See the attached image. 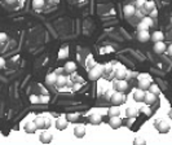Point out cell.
Returning a JSON list of instances; mask_svg holds the SVG:
<instances>
[{"label":"cell","mask_w":172,"mask_h":145,"mask_svg":"<svg viewBox=\"0 0 172 145\" xmlns=\"http://www.w3.org/2000/svg\"><path fill=\"white\" fill-rule=\"evenodd\" d=\"M104 72H105V66H102V65H96V66H93L89 70L88 78L91 79V81H97V79L101 77Z\"/></svg>","instance_id":"6da1fadb"},{"label":"cell","mask_w":172,"mask_h":145,"mask_svg":"<svg viewBox=\"0 0 172 145\" xmlns=\"http://www.w3.org/2000/svg\"><path fill=\"white\" fill-rule=\"evenodd\" d=\"M35 123H37L38 128H48L51 126V121L45 117H37L35 118Z\"/></svg>","instance_id":"7a4b0ae2"},{"label":"cell","mask_w":172,"mask_h":145,"mask_svg":"<svg viewBox=\"0 0 172 145\" xmlns=\"http://www.w3.org/2000/svg\"><path fill=\"white\" fill-rule=\"evenodd\" d=\"M111 103H113V105H118V106L122 105V104L124 103V95L120 91H117L111 96Z\"/></svg>","instance_id":"3957f363"},{"label":"cell","mask_w":172,"mask_h":145,"mask_svg":"<svg viewBox=\"0 0 172 145\" xmlns=\"http://www.w3.org/2000/svg\"><path fill=\"white\" fill-rule=\"evenodd\" d=\"M113 87L115 88V91H120V92H124L128 88V83L124 81V79H118L113 83Z\"/></svg>","instance_id":"277c9868"},{"label":"cell","mask_w":172,"mask_h":145,"mask_svg":"<svg viewBox=\"0 0 172 145\" xmlns=\"http://www.w3.org/2000/svg\"><path fill=\"white\" fill-rule=\"evenodd\" d=\"M67 123H69V119L65 118V117H60V118H57V121H56V128H57V130H60V131H63V130H66Z\"/></svg>","instance_id":"5b68a950"},{"label":"cell","mask_w":172,"mask_h":145,"mask_svg":"<svg viewBox=\"0 0 172 145\" xmlns=\"http://www.w3.org/2000/svg\"><path fill=\"white\" fill-rule=\"evenodd\" d=\"M123 13H124L126 18H131L133 14H136V8L131 4H127V5L123 7Z\"/></svg>","instance_id":"8992f818"},{"label":"cell","mask_w":172,"mask_h":145,"mask_svg":"<svg viewBox=\"0 0 172 145\" xmlns=\"http://www.w3.org/2000/svg\"><path fill=\"white\" fill-rule=\"evenodd\" d=\"M154 52L155 53H164L167 51V46L163 43V40H161V42H155L154 43Z\"/></svg>","instance_id":"52a82bcc"},{"label":"cell","mask_w":172,"mask_h":145,"mask_svg":"<svg viewBox=\"0 0 172 145\" xmlns=\"http://www.w3.org/2000/svg\"><path fill=\"white\" fill-rule=\"evenodd\" d=\"M137 39L140 42H142V43H145L149 39H152V35L149 34V30H139V33H137Z\"/></svg>","instance_id":"ba28073f"},{"label":"cell","mask_w":172,"mask_h":145,"mask_svg":"<svg viewBox=\"0 0 172 145\" xmlns=\"http://www.w3.org/2000/svg\"><path fill=\"white\" fill-rule=\"evenodd\" d=\"M109 125L111 128L117 130L122 126V119L119 118V115H114V117H110V121H109Z\"/></svg>","instance_id":"9c48e42d"},{"label":"cell","mask_w":172,"mask_h":145,"mask_svg":"<svg viewBox=\"0 0 172 145\" xmlns=\"http://www.w3.org/2000/svg\"><path fill=\"white\" fill-rule=\"evenodd\" d=\"M74 135L78 137V139H82V137L85 135V126L84 125H76L74 127Z\"/></svg>","instance_id":"30bf717a"},{"label":"cell","mask_w":172,"mask_h":145,"mask_svg":"<svg viewBox=\"0 0 172 145\" xmlns=\"http://www.w3.org/2000/svg\"><path fill=\"white\" fill-rule=\"evenodd\" d=\"M144 101H145L146 105H153L155 101H157V95H155V93H153L152 91H149V92H146Z\"/></svg>","instance_id":"8fae6325"},{"label":"cell","mask_w":172,"mask_h":145,"mask_svg":"<svg viewBox=\"0 0 172 145\" xmlns=\"http://www.w3.org/2000/svg\"><path fill=\"white\" fill-rule=\"evenodd\" d=\"M157 130H158L159 132H167L170 130V123L167 121H161L157 123Z\"/></svg>","instance_id":"7c38bea8"},{"label":"cell","mask_w":172,"mask_h":145,"mask_svg":"<svg viewBox=\"0 0 172 145\" xmlns=\"http://www.w3.org/2000/svg\"><path fill=\"white\" fill-rule=\"evenodd\" d=\"M145 95H146L145 90L139 88V90H136V91H135V93H133V99H135L136 101H144Z\"/></svg>","instance_id":"4fadbf2b"},{"label":"cell","mask_w":172,"mask_h":145,"mask_svg":"<svg viewBox=\"0 0 172 145\" xmlns=\"http://www.w3.org/2000/svg\"><path fill=\"white\" fill-rule=\"evenodd\" d=\"M38 130V126H37V123H35V121L34 122H28V123H26V126H25V131L27 132V134H34L35 131Z\"/></svg>","instance_id":"5bb4252c"},{"label":"cell","mask_w":172,"mask_h":145,"mask_svg":"<svg viewBox=\"0 0 172 145\" xmlns=\"http://www.w3.org/2000/svg\"><path fill=\"white\" fill-rule=\"evenodd\" d=\"M150 81L152 79H141L139 81V88H142V90H149L150 88Z\"/></svg>","instance_id":"9a60e30c"},{"label":"cell","mask_w":172,"mask_h":145,"mask_svg":"<svg viewBox=\"0 0 172 145\" xmlns=\"http://www.w3.org/2000/svg\"><path fill=\"white\" fill-rule=\"evenodd\" d=\"M115 75H117V79H124L128 75V72H127V70L123 66H120V68L117 69V74Z\"/></svg>","instance_id":"2e32d148"},{"label":"cell","mask_w":172,"mask_h":145,"mask_svg":"<svg viewBox=\"0 0 172 145\" xmlns=\"http://www.w3.org/2000/svg\"><path fill=\"white\" fill-rule=\"evenodd\" d=\"M126 114H127V117L133 118V117H137V115H139V110L136 108H133V106H130L126 110Z\"/></svg>","instance_id":"e0dca14e"},{"label":"cell","mask_w":172,"mask_h":145,"mask_svg":"<svg viewBox=\"0 0 172 145\" xmlns=\"http://www.w3.org/2000/svg\"><path fill=\"white\" fill-rule=\"evenodd\" d=\"M89 121L93 123V125H98V123H101L102 121V117L97 113H93L92 115H89Z\"/></svg>","instance_id":"ac0fdd59"},{"label":"cell","mask_w":172,"mask_h":145,"mask_svg":"<svg viewBox=\"0 0 172 145\" xmlns=\"http://www.w3.org/2000/svg\"><path fill=\"white\" fill-rule=\"evenodd\" d=\"M40 141L41 143H45V144L51 143L52 141V135L49 134V132H41L40 134Z\"/></svg>","instance_id":"d6986e66"},{"label":"cell","mask_w":172,"mask_h":145,"mask_svg":"<svg viewBox=\"0 0 172 145\" xmlns=\"http://www.w3.org/2000/svg\"><path fill=\"white\" fill-rule=\"evenodd\" d=\"M63 69H65L66 72H70V74H71V72H74L76 70V65L73 61H69V62H66V65H65V68H63Z\"/></svg>","instance_id":"ffe728a7"},{"label":"cell","mask_w":172,"mask_h":145,"mask_svg":"<svg viewBox=\"0 0 172 145\" xmlns=\"http://www.w3.org/2000/svg\"><path fill=\"white\" fill-rule=\"evenodd\" d=\"M57 78H58V75H56V74H48L45 78V82H47V84L53 86L57 83Z\"/></svg>","instance_id":"44dd1931"},{"label":"cell","mask_w":172,"mask_h":145,"mask_svg":"<svg viewBox=\"0 0 172 145\" xmlns=\"http://www.w3.org/2000/svg\"><path fill=\"white\" fill-rule=\"evenodd\" d=\"M164 39V34L162 33V31H155V33H153V35H152V40L155 43V42H161V40H163Z\"/></svg>","instance_id":"7402d4cb"},{"label":"cell","mask_w":172,"mask_h":145,"mask_svg":"<svg viewBox=\"0 0 172 145\" xmlns=\"http://www.w3.org/2000/svg\"><path fill=\"white\" fill-rule=\"evenodd\" d=\"M44 4H45V0H32V8H35V9L43 8Z\"/></svg>","instance_id":"603a6c76"},{"label":"cell","mask_w":172,"mask_h":145,"mask_svg":"<svg viewBox=\"0 0 172 145\" xmlns=\"http://www.w3.org/2000/svg\"><path fill=\"white\" fill-rule=\"evenodd\" d=\"M67 83V78L65 75H58V78H57V86L58 87H63V86H66Z\"/></svg>","instance_id":"cb8c5ba5"},{"label":"cell","mask_w":172,"mask_h":145,"mask_svg":"<svg viewBox=\"0 0 172 145\" xmlns=\"http://www.w3.org/2000/svg\"><path fill=\"white\" fill-rule=\"evenodd\" d=\"M145 9H146V12H152V11H154L155 9V3L153 2V0H146V3H145Z\"/></svg>","instance_id":"d4e9b609"},{"label":"cell","mask_w":172,"mask_h":145,"mask_svg":"<svg viewBox=\"0 0 172 145\" xmlns=\"http://www.w3.org/2000/svg\"><path fill=\"white\" fill-rule=\"evenodd\" d=\"M109 115L110 117H114V115H119V108L118 105H114L109 109Z\"/></svg>","instance_id":"484cf974"},{"label":"cell","mask_w":172,"mask_h":145,"mask_svg":"<svg viewBox=\"0 0 172 145\" xmlns=\"http://www.w3.org/2000/svg\"><path fill=\"white\" fill-rule=\"evenodd\" d=\"M142 22H145V24H148L150 27L152 26H154V20H153V17H149V16H145V17H142Z\"/></svg>","instance_id":"4316f807"},{"label":"cell","mask_w":172,"mask_h":145,"mask_svg":"<svg viewBox=\"0 0 172 145\" xmlns=\"http://www.w3.org/2000/svg\"><path fill=\"white\" fill-rule=\"evenodd\" d=\"M67 48H62L61 51H60V55H58V59L60 60H62V59H66L67 57Z\"/></svg>","instance_id":"83f0119b"},{"label":"cell","mask_w":172,"mask_h":145,"mask_svg":"<svg viewBox=\"0 0 172 145\" xmlns=\"http://www.w3.org/2000/svg\"><path fill=\"white\" fill-rule=\"evenodd\" d=\"M67 119H69V122H76L78 119H79V114H69L67 115Z\"/></svg>","instance_id":"f1b7e54d"},{"label":"cell","mask_w":172,"mask_h":145,"mask_svg":"<svg viewBox=\"0 0 172 145\" xmlns=\"http://www.w3.org/2000/svg\"><path fill=\"white\" fill-rule=\"evenodd\" d=\"M30 103L31 104H39L40 103V97L38 95H31L30 96Z\"/></svg>","instance_id":"f546056e"},{"label":"cell","mask_w":172,"mask_h":145,"mask_svg":"<svg viewBox=\"0 0 172 145\" xmlns=\"http://www.w3.org/2000/svg\"><path fill=\"white\" fill-rule=\"evenodd\" d=\"M149 91H152L153 93H155V95H159V87L157 86V84H152V86H150Z\"/></svg>","instance_id":"4dcf8cb0"},{"label":"cell","mask_w":172,"mask_h":145,"mask_svg":"<svg viewBox=\"0 0 172 145\" xmlns=\"http://www.w3.org/2000/svg\"><path fill=\"white\" fill-rule=\"evenodd\" d=\"M149 27L150 26L148 24H145V22H142V21L139 24V30H149Z\"/></svg>","instance_id":"1f68e13d"},{"label":"cell","mask_w":172,"mask_h":145,"mask_svg":"<svg viewBox=\"0 0 172 145\" xmlns=\"http://www.w3.org/2000/svg\"><path fill=\"white\" fill-rule=\"evenodd\" d=\"M40 103H43V104H48V103H49V96H48V95H43V96H40Z\"/></svg>","instance_id":"d6a6232c"},{"label":"cell","mask_w":172,"mask_h":145,"mask_svg":"<svg viewBox=\"0 0 172 145\" xmlns=\"http://www.w3.org/2000/svg\"><path fill=\"white\" fill-rule=\"evenodd\" d=\"M145 3H146V0H136V7H137V8H142V7L145 5Z\"/></svg>","instance_id":"836d02e7"},{"label":"cell","mask_w":172,"mask_h":145,"mask_svg":"<svg viewBox=\"0 0 172 145\" xmlns=\"http://www.w3.org/2000/svg\"><path fill=\"white\" fill-rule=\"evenodd\" d=\"M0 42H2V44H4V43L6 42V34H5V33H2V34H0Z\"/></svg>","instance_id":"e575fe53"},{"label":"cell","mask_w":172,"mask_h":145,"mask_svg":"<svg viewBox=\"0 0 172 145\" xmlns=\"http://www.w3.org/2000/svg\"><path fill=\"white\" fill-rule=\"evenodd\" d=\"M141 79H152V77L144 72V74H140V75H139V81H141Z\"/></svg>","instance_id":"d590c367"},{"label":"cell","mask_w":172,"mask_h":145,"mask_svg":"<svg viewBox=\"0 0 172 145\" xmlns=\"http://www.w3.org/2000/svg\"><path fill=\"white\" fill-rule=\"evenodd\" d=\"M111 70H113V65H111V64L105 65V71H106V72H110Z\"/></svg>","instance_id":"8d00e7d4"},{"label":"cell","mask_w":172,"mask_h":145,"mask_svg":"<svg viewBox=\"0 0 172 145\" xmlns=\"http://www.w3.org/2000/svg\"><path fill=\"white\" fill-rule=\"evenodd\" d=\"M167 52H168V55L172 56V44H170V46L167 47Z\"/></svg>","instance_id":"74e56055"},{"label":"cell","mask_w":172,"mask_h":145,"mask_svg":"<svg viewBox=\"0 0 172 145\" xmlns=\"http://www.w3.org/2000/svg\"><path fill=\"white\" fill-rule=\"evenodd\" d=\"M5 2H6V3H8V4H13V3H16V2H17V0H5Z\"/></svg>","instance_id":"f35d334b"},{"label":"cell","mask_w":172,"mask_h":145,"mask_svg":"<svg viewBox=\"0 0 172 145\" xmlns=\"http://www.w3.org/2000/svg\"><path fill=\"white\" fill-rule=\"evenodd\" d=\"M51 3H53V4H58V3H60V0H51Z\"/></svg>","instance_id":"ab89813d"},{"label":"cell","mask_w":172,"mask_h":145,"mask_svg":"<svg viewBox=\"0 0 172 145\" xmlns=\"http://www.w3.org/2000/svg\"><path fill=\"white\" fill-rule=\"evenodd\" d=\"M155 16H157V12L154 9V11H152V17H155Z\"/></svg>","instance_id":"60d3db41"}]
</instances>
